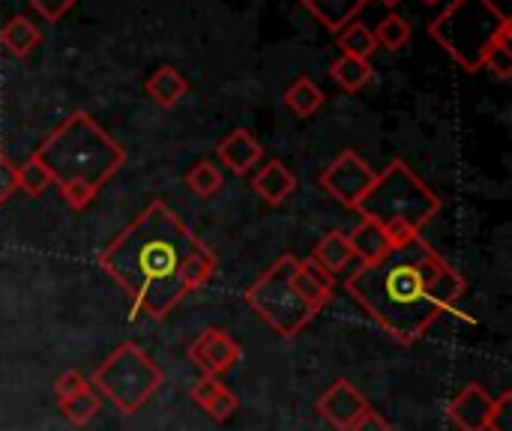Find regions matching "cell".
Here are the masks:
<instances>
[{
    "mask_svg": "<svg viewBox=\"0 0 512 431\" xmlns=\"http://www.w3.org/2000/svg\"><path fill=\"white\" fill-rule=\"evenodd\" d=\"M363 219L378 222L393 246L423 234V228L441 213V198L423 183L405 159H393L354 207Z\"/></svg>",
    "mask_w": 512,
    "mask_h": 431,
    "instance_id": "obj_4",
    "label": "cell"
},
{
    "mask_svg": "<svg viewBox=\"0 0 512 431\" xmlns=\"http://www.w3.org/2000/svg\"><path fill=\"white\" fill-rule=\"evenodd\" d=\"M300 3L333 33L348 27L357 18V12L366 6V0H300Z\"/></svg>",
    "mask_w": 512,
    "mask_h": 431,
    "instance_id": "obj_20",
    "label": "cell"
},
{
    "mask_svg": "<svg viewBox=\"0 0 512 431\" xmlns=\"http://www.w3.org/2000/svg\"><path fill=\"white\" fill-rule=\"evenodd\" d=\"M33 156L72 210H87L126 162V150L87 111L69 114Z\"/></svg>",
    "mask_w": 512,
    "mask_h": 431,
    "instance_id": "obj_3",
    "label": "cell"
},
{
    "mask_svg": "<svg viewBox=\"0 0 512 431\" xmlns=\"http://www.w3.org/2000/svg\"><path fill=\"white\" fill-rule=\"evenodd\" d=\"M189 396H192L195 408H201L213 423L231 420V417L237 414V408H240L237 393H234L222 378H213V375H201V378L192 384Z\"/></svg>",
    "mask_w": 512,
    "mask_h": 431,
    "instance_id": "obj_12",
    "label": "cell"
},
{
    "mask_svg": "<svg viewBox=\"0 0 512 431\" xmlns=\"http://www.w3.org/2000/svg\"><path fill=\"white\" fill-rule=\"evenodd\" d=\"M261 156H264V147L249 129H234L216 144V159L234 174H249L261 162Z\"/></svg>",
    "mask_w": 512,
    "mask_h": 431,
    "instance_id": "obj_14",
    "label": "cell"
},
{
    "mask_svg": "<svg viewBox=\"0 0 512 431\" xmlns=\"http://www.w3.org/2000/svg\"><path fill=\"white\" fill-rule=\"evenodd\" d=\"M186 186L192 195L198 198H213L219 189H222V171L210 162V159H201L189 168L186 174Z\"/></svg>",
    "mask_w": 512,
    "mask_h": 431,
    "instance_id": "obj_24",
    "label": "cell"
},
{
    "mask_svg": "<svg viewBox=\"0 0 512 431\" xmlns=\"http://www.w3.org/2000/svg\"><path fill=\"white\" fill-rule=\"evenodd\" d=\"M348 243L354 249V258L363 264H375L393 249L390 234L378 222H369V219H360V225L348 234Z\"/></svg>",
    "mask_w": 512,
    "mask_h": 431,
    "instance_id": "obj_16",
    "label": "cell"
},
{
    "mask_svg": "<svg viewBox=\"0 0 512 431\" xmlns=\"http://www.w3.org/2000/svg\"><path fill=\"white\" fill-rule=\"evenodd\" d=\"M216 264V252L162 201H153L99 255L102 273L150 321H165L189 294L207 288Z\"/></svg>",
    "mask_w": 512,
    "mask_h": 431,
    "instance_id": "obj_1",
    "label": "cell"
},
{
    "mask_svg": "<svg viewBox=\"0 0 512 431\" xmlns=\"http://www.w3.org/2000/svg\"><path fill=\"white\" fill-rule=\"evenodd\" d=\"M0 153H3V150H0Z\"/></svg>",
    "mask_w": 512,
    "mask_h": 431,
    "instance_id": "obj_36",
    "label": "cell"
},
{
    "mask_svg": "<svg viewBox=\"0 0 512 431\" xmlns=\"http://www.w3.org/2000/svg\"><path fill=\"white\" fill-rule=\"evenodd\" d=\"M339 48L348 57H360V60H372V54L378 51V39L375 30H369L360 21H351L348 27L339 30Z\"/></svg>",
    "mask_w": 512,
    "mask_h": 431,
    "instance_id": "obj_23",
    "label": "cell"
},
{
    "mask_svg": "<svg viewBox=\"0 0 512 431\" xmlns=\"http://www.w3.org/2000/svg\"><path fill=\"white\" fill-rule=\"evenodd\" d=\"M495 399L486 393L483 384H468L465 390H459L447 408L450 423L459 431H486L489 429V417H492Z\"/></svg>",
    "mask_w": 512,
    "mask_h": 431,
    "instance_id": "obj_11",
    "label": "cell"
},
{
    "mask_svg": "<svg viewBox=\"0 0 512 431\" xmlns=\"http://www.w3.org/2000/svg\"><path fill=\"white\" fill-rule=\"evenodd\" d=\"M507 27H512L510 15L495 0H453L429 24V36L474 75L483 69L486 51Z\"/></svg>",
    "mask_w": 512,
    "mask_h": 431,
    "instance_id": "obj_5",
    "label": "cell"
},
{
    "mask_svg": "<svg viewBox=\"0 0 512 431\" xmlns=\"http://www.w3.org/2000/svg\"><path fill=\"white\" fill-rule=\"evenodd\" d=\"M33 3V9L45 18V21H57V18H63L78 0H30Z\"/></svg>",
    "mask_w": 512,
    "mask_h": 431,
    "instance_id": "obj_33",
    "label": "cell"
},
{
    "mask_svg": "<svg viewBox=\"0 0 512 431\" xmlns=\"http://www.w3.org/2000/svg\"><path fill=\"white\" fill-rule=\"evenodd\" d=\"M252 189L258 192L261 201L279 207V204H285V201L297 192V177H294V171H291L282 159H270V162L252 177Z\"/></svg>",
    "mask_w": 512,
    "mask_h": 431,
    "instance_id": "obj_15",
    "label": "cell"
},
{
    "mask_svg": "<svg viewBox=\"0 0 512 431\" xmlns=\"http://www.w3.org/2000/svg\"><path fill=\"white\" fill-rule=\"evenodd\" d=\"M423 3H429V6H435V3H441V0H423Z\"/></svg>",
    "mask_w": 512,
    "mask_h": 431,
    "instance_id": "obj_35",
    "label": "cell"
},
{
    "mask_svg": "<svg viewBox=\"0 0 512 431\" xmlns=\"http://www.w3.org/2000/svg\"><path fill=\"white\" fill-rule=\"evenodd\" d=\"M189 360L195 369H201V375H213V378H222L225 372H231L240 357H243V348L219 327H204L198 333V339L189 345Z\"/></svg>",
    "mask_w": 512,
    "mask_h": 431,
    "instance_id": "obj_9",
    "label": "cell"
},
{
    "mask_svg": "<svg viewBox=\"0 0 512 431\" xmlns=\"http://www.w3.org/2000/svg\"><path fill=\"white\" fill-rule=\"evenodd\" d=\"M18 192V165L0 153V204H6Z\"/></svg>",
    "mask_w": 512,
    "mask_h": 431,
    "instance_id": "obj_30",
    "label": "cell"
},
{
    "mask_svg": "<svg viewBox=\"0 0 512 431\" xmlns=\"http://www.w3.org/2000/svg\"><path fill=\"white\" fill-rule=\"evenodd\" d=\"M375 39H378V45L381 48H390V51H399L402 45H408V39H411V24L402 18V15H387L381 24H378V30H375Z\"/></svg>",
    "mask_w": 512,
    "mask_h": 431,
    "instance_id": "obj_27",
    "label": "cell"
},
{
    "mask_svg": "<svg viewBox=\"0 0 512 431\" xmlns=\"http://www.w3.org/2000/svg\"><path fill=\"white\" fill-rule=\"evenodd\" d=\"M294 288L300 294V300L318 315L330 306L333 294H336V276L327 273L321 264H315L312 258H300V267L294 273Z\"/></svg>",
    "mask_w": 512,
    "mask_h": 431,
    "instance_id": "obj_13",
    "label": "cell"
},
{
    "mask_svg": "<svg viewBox=\"0 0 512 431\" xmlns=\"http://www.w3.org/2000/svg\"><path fill=\"white\" fill-rule=\"evenodd\" d=\"M366 408H372L369 399H366L351 381H345V378L333 381V384L321 393V399H318V405H315L318 417H324L336 431H348V426H351Z\"/></svg>",
    "mask_w": 512,
    "mask_h": 431,
    "instance_id": "obj_10",
    "label": "cell"
},
{
    "mask_svg": "<svg viewBox=\"0 0 512 431\" xmlns=\"http://www.w3.org/2000/svg\"><path fill=\"white\" fill-rule=\"evenodd\" d=\"M144 90H147V96H150L153 102H159L162 108H174V105L189 93V81H186L183 72H177L174 66H159V69L147 78Z\"/></svg>",
    "mask_w": 512,
    "mask_h": 431,
    "instance_id": "obj_19",
    "label": "cell"
},
{
    "mask_svg": "<svg viewBox=\"0 0 512 431\" xmlns=\"http://www.w3.org/2000/svg\"><path fill=\"white\" fill-rule=\"evenodd\" d=\"M483 69L495 72L498 78H510L512 75V27H507L495 42L492 48L486 51V60H483Z\"/></svg>",
    "mask_w": 512,
    "mask_h": 431,
    "instance_id": "obj_26",
    "label": "cell"
},
{
    "mask_svg": "<svg viewBox=\"0 0 512 431\" xmlns=\"http://www.w3.org/2000/svg\"><path fill=\"white\" fill-rule=\"evenodd\" d=\"M0 45L15 54V57H27L42 45V33L39 27L27 18V15H12L3 27H0Z\"/></svg>",
    "mask_w": 512,
    "mask_h": 431,
    "instance_id": "obj_18",
    "label": "cell"
},
{
    "mask_svg": "<svg viewBox=\"0 0 512 431\" xmlns=\"http://www.w3.org/2000/svg\"><path fill=\"white\" fill-rule=\"evenodd\" d=\"M345 288L360 309L405 348L417 345L468 291L462 273L423 237L393 246L375 264H360Z\"/></svg>",
    "mask_w": 512,
    "mask_h": 431,
    "instance_id": "obj_2",
    "label": "cell"
},
{
    "mask_svg": "<svg viewBox=\"0 0 512 431\" xmlns=\"http://www.w3.org/2000/svg\"><path fill=\"white\" fill-rule=\"evenodd\" d=\"M48 186H51V177H48V171L42 168V162L36 156H30L24 165H18V192H24L30 198H39Z\"/></svg>",
    "mask_w": 512,
    "mask_h": 431,
    "instance_id": "obj_28",
    "label": "cell"
},
{
    "mask_svg": "<svg viewBox=\"0 0 512 431\" xmlns=\"http://www.w3.org/2000/svg\"><path fill=\"white\" fill-rule=\"evenodd\" d=\"M381 3H384V6H390V9H393V6H399V3H402V0H381Z\"/></svg>",
    "mask_w": 512,
    "mask_h": 431,
    "instance_id": "obj_34",
    "label": "cell"
},
{
    "mask_svg": "<svg viewBox=\"0 0 512 431\" xmlns=\"http://www.w3.org/2000/svg\"><path fill=\"white\" fill-rule=\"evenodd\" d=\"M324 90L312 81V78H297L288 90H285V105L297 114V117H312L321 105H324Z\"/></svg>",
    "mask_w": 512,
    "mask_h": 431,
    "instance_id": "obj_22",
    "label": "cell"
},
{
    "mask_svg": "<svg viewBox=\"0 0 512 431\" xmlns=\"http://www.w3.org/2000/svg\"><path fill=\"white\" fill-rule=\"evenodd\" d=\"M510 408H512V393H501L495 399V408H492V417H489V429L486 431H512L510 429Z\"/></svg>",
    "mask_w": 512,
    "mask_h": 431,
    "instance_id": "obj_31",
    "label": "cell"
},
{
    "mask_svg": "<svg viewBox=\"0 0 512 431\" xmlns=\"http://www.w3.org/2000/svg\"><path fill=\"white\" fill-rule=\"evenodd\" d=\"M375 168L357 153V150H345V153H339L324 171H321V177H318V183H321V189L333 198V201H339V204H345L348 210H354L357 204H360V198L369 192V186L375 183Z\"/></svg>",
    "mask_w": 512,
    "mask_h": 431,
    "instance_id": "obj_8",
    "label": "cell"
},
{
    "mask_svg": "<svg viewBox=\"0 0 512 431\" xmlns=\"http://www.w3.org/2000/svg\"><path fill=\"white\" fill-rule=\"evenodd\" d=\"M348 431H393V426H390L387 417H381L375 408H366V411L348 426Z\"/></svg>",
    "mask_w": 512,
    "mask_h": 431,
    "instance_id": "obj_32",
    "label": "cell"
},
{
    "mask_svg": "<svg viewBox=\"0 0 512 431\" xmlns=\"http://www.w3.org/2000/svg\"><path fill=\"white\" fill-rule=\"evenodd\" d=\"M84 390H90V378L84 372H78V369H69V372H63L54 381V399H57V405L66 402V399H72V396H81Z\"/></svg>",
    "mask_w": 512,
    "mask_h": 431,
    "instance_id": "obj_29",
    "label": "cell"
},
{
    "mask_svg": "<svg viewBox=\"0 0 512 431\" xmlns=\"http://www.w3.org/2000/svg\"><path fill=\"white\" fill-rule=\"evenodd\" d=\"M165 384L162 369L135 342H120L90 375L99 399L111 402L120 414H138Z\"/></svg>",
    "mask_w": 512,
    "mask_h": 431,
    "instance_id": "obj_6",
    "label": "cell"
},
{
    "mask_svg": "<svg viewBox=\"0 0 512 431\" xmlns=\"http://www.w3.org/2000/svg\"><path fill=\"white\" fill-rule=\"evenodd\" d=\"M99 408H102V399H99V393H96L93 387L84 390L81 396H72V399L60 402V411H63L66 420L75 423V426H87V423L99 414Z\"/></svg>",
    "mask_w": 512,
    "mask_h": 431,
    "instance_id": "obj_25",
    "label": "cell"
},
{
    "mask_svg": "<svg viewBox=\"0 0 512 431\" xmlns=\"http://www.w3.org/2000/svg\"><path fill=\"white\" fill-rule=\"evenodd\" d=\"M312 261H315V264H321L327 273L339 276V273H345L357 258H354V249H351V243H348V234H345V231H327V234L315 243V249H312Z\"/></svg>",
    "mask_w": 512,
    "mask_h": 431,
    "instance_id": "obj_17",
    "label": "cell"
},
{
    "mask_svg": "<svg viewBox=\"0 0 512 431\" xmlns=\"http://www.w3.org/2000/svg\"><path fill=\"white\" fill-rule=\"evenodd\" d=\"M297 267H300L297 255H279L246 288V306L282 339L300 336L315 321V312L300 300V294L294 288Z\"/></svg>",
    "mask_w": 512,
    "mask_h": 431,
    "instance_id": "obj_7",
    "label": "cell"
},
{
    "mask_svg": "<svg viewBox=\"0 0 512 431\" xmlns=\"http://www.w3.org/2000/svg\"><path fill=\"white\" fill-rule=\"evenodd\" d=\"M330 78L345 90V93H357L372 81V63L360 60V57H348L342 54L333 66H330Z\"/></svg>",
    "mask_w": 512,
    "mask_h": 431,
    "instance_id": "obj_21",
    "label": "cell"
}]
</instances>
